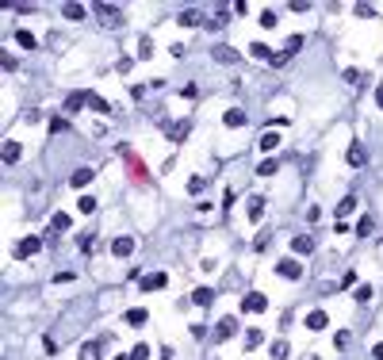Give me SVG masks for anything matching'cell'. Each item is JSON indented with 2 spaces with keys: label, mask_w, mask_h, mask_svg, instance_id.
Returning a JSON list of instances; mask_svg holds the SVG:
<instances>
[{
  "label": "cell",
  "mask_w": 383,
  "mask_h": 360,
  "mask_svg": "<svg viewBox=\"0 0 383 360\" xmlns=\"http://www.w3.org/2000/svg\"><path fill=\"white\" fill-rule=\"evenodd\" d=\"M261 214H264V199L253 196V199H249V223H261Z\"/></svg>",
  "instance_id": "obj_17"
},
{
  "label": "cell",
  "mask_w": 383,
  "mask_h": 360,
  "mask_svg": "<svg viewBox=\"0 0 383 360\" xmlns=\"http://www.w3.org/2000/svg\"><path fill=\"white\" fill-rule=\"evenodd\" d=\"M357 16H360V19H372L375 8H372V4H357Z\"/></svg>",
  "instance_id": "obj_38"
},
{
  "label": "cell",
  "mask_w": 383,
  "mask_h": 360,
  "mask_svg": "<svg viewBox=\"0 0 383 360\" xmlns=\"http://www.w3.org/2000/svg\"><path fill=\"white\" fill-rule=\"evenodd\" d=\"M357 234H360V238H368V234H372V219H368V214L357 223Z\"/></svg>",
  "instance_id": "obj_36"
},
{
  "label": "cell",
  "mask_w": 383,
  "mask_h": 360,
  "mask_svg": "<svg viewBox=\"0 0 383 360\" xmlns=\"http://www.w3.org/2000/svg\"><path fill=\"white\" fill-rule=\"evenodd\" d=\"M77 211H81V214H92V211H96V199H92V196H81Z\"/></svg>",
  "instance_id": "obj_34"
},
{
  "label": "cell",
  "mask_w": 383,
  "mask_h": 360,
  "mask_svg": "<svg viewBox=\"0 0 383 360\" xmlns=\"http://www.w3.org/2000/svg\"><path fill=\"white\" fill-rule=\"evenodd\" d=\"M192 303H196V307H211V303H215L211 287H196V292H192Z\"/></svg>",
  "instance_id": "obj_14"
},
{
  "label": "cell",
  "mask_w": 383,
  "mask_h": 360,
  "mask_svg": "<svg viewBox=\"0 0 383 360\" xmlns=\"http://www.w3.org/2000/svg\"><path fill=\"white\" fill-rule=\"evenodd\" d=\"M272 172H276V161H272V157H269V161H261V165H257V176H272Z\"/></svg>",
  "instance_id": "obj_35"
},
{
  "label": "cell",
  "mask_w": 383,
  "mask_h": 360,
  "mask_svg": "<svg viewBox=\"0 0 383 360\" xmlns=\"http://www.w3.org/2000/svg\"><path fill=\"white\" fill-rule=\"evenodd\" d=\"M287 356V341L280 337V341H272V360H284Z\"/></svg>",
  "instance_id": "obj_33"
},
{
  "label": "cell",
  "mask_w": 383,
  "mask_h": 360,
  "mask_svg": "<svg viewBox=\"0 0 383 360\" xmlns=\"http://www.w3.org/2000/svg\"><path fill=\"white\" fill-rule=\"evenodd\" d=\"M81 360H100V345H96V341L81 345Z\"/></svg>",
  "instance_id": "obj_25"
},
{
  "label": "cell",
  "mask_w": 383,
  "mask_h": 360,
  "mask_svg": "<svg viewBox=\"0 0 383 360\" xmlns=\"http://www.w3.org/2000/svg\"><path fill=\"white\" fill-rule=\"evenodd\" d=\"M375 103L383 107V85H375Z\"/></svg>",
  "instance_id": "obj_44"
},
{
  "label": "cell",
  "mask_w": 383,
  "mask_h": 360,
  "mask_svg": "<svg viewBox=\"0 0 383 360\" xmlns=\"http://www.w3.org/2000/svg\"><path fill=\"white\" fill-rule=\"evenodd\" d=\"M311 249H314V241L307 238V234H303V238H291V253H299V257H303V253H311Z\"/></svg>",
  "instance_id": "obj_20"
},
{
  "label": "cell",
  "mask_w": 383,
  "mask_h": 360,
  "mask_svg": "<svg viewBox=\"0 0 383 360\" xmlns=\"http://www.w3.org/2000/svg\"><path fill=\"white\" fill-rule=\"evenodd\" d=\"M261 341H264V334H261V330H249V334H245V349H257Z\"/></svg>",
  "instance_id": "obj_31"
},
{
  "label": "cell",
  "mask_w": 383,
  "mask_h": 360,
  "mask_svg": "<svg viewBox=\"0 0 383 360\" xmlns=\"http://www.w3.org/2000/svg\"><path fill=\"white\" fill-rule=\"evenodd\" d=\"M276 146H280V134H264L261 138V150H264V154H272Z\"/></svg>",
  "instance_id": "obj_32"
},
{
  "label": "cell",
  "mask_w": 383,
  "mask_h": 360,
  "mask_svg": "<svg viewBox=\"0 0 383 360\" xmlns=\"http://www.w3.org/2000/svg\"><path fill=\"white\" fill-rule=\"evenodd\" d=\"M61 16L73 19V23H81V19L88 16V8H85V4H77V0H69V4H61Z\"/></svg>",
  "instance_id": "obj_6"
},
{
  "label": "cell",
  "mask_w": 383,
  "mask_h": 360,
  "mask_svg": "<svg viewBox=\"0 0 383 360\" xmlns=\"http://www.w3.org/2000/svg\"><path fill=\"white\" fill-rule=\"evenodd\" d=\"M131 360H149V345H134V352H131Z\"/></svg>",
  "instance_id": "obj_37"
},
{
  "label": "cell",
  "mask_w": 383,
  "mask_h": 360,
  "mask_svg": "<svg viewBox=\"0 0 383 360\" xmlns=\"http://www.w3.org/2000/svg\"><path fill=\"white\" fill-rule=\"evenodd\" d=\"M222 123H226V127H245V112L242 107H230V112L222 115Z\"/></svg>",
  "instance_id": "obj_16"
},
{
  "label": "cell",
  "mask_w": 383,
  "mask_h": 360,
  "mask_svg": "<svg viewBox=\"0 0 383 360\" xmlns=\"http://www.w3.org/2000/svg\"><path fill=\"white\" fill-rule=\"evenodd\" d=\"M203 188H207V176H192L188 180V192H192V196H200Z\"/></svg>",
  "instance_id": "obj_29"
},
{
  "label": "cell",
  "mask_w": 383,
  "mask_h": 360,
  "mask_svg": "<svg viewBox=\"0 0 383 360\" xmlns=\"http://www.w3.org/2000/svg\"><path fill=\"white\" fill-rule=\"evenodd\" d=\"M16 43L23 46V50H39V39L27 31V27H19V31H16Z\"/></svg>",
  "instance_id": "obj_12"
},
{
  "label": "cell",
  "mask_w": 383,
  "mask_h": 360,
  "mask_svg": "<svg viewBox=\"0 0 383 360\" xmlns=\"http://www.w3.org/2000/svg\"><path fill=\"white\" fill-rule=\"evenodd\" d=\"M364 161H368V150L364 146H353V150H349V165H353V169H360Z\"/></svg>",
  "instance_id": "obj_18"
},
{
  "label": "cell",
  "mask_w": 383,
  "mask_h": 360,
  "mask_svg": "<svg viewBox=\"0 0 383 360\" xmlns=\"http://www.w3.org/2000/svg\"><path fill=\"white\" fill-rule=\"evenodd\" d=\"M188 130H192V123H176V127H169V138H173V142H184Z\"/></svg>",
  "instance_id": "obj_23"
},
{
  "label": "cell",
  "mask_w": 383,
  "mask_h": 360,
  "mask_svg": "<svg viewBox=\"0 0 383 360\" xmlns=\"http://www.w3.org/2000/svg\"><path fill=\"white\" fill-rule=\"evenodd\" d=\"M326 326H330L326 310H311V314H307V330H326Z\"/></svg>",
  "instance_id": "obj_11"
},
{
  "label": "cell",
  "mask_w": 383,
  "mask_h": 360,
  "mask_svg": "<svg viewBox=\"0 0 383 360\" xmlns=\"http://www.w3.org/2000/svg\"><path fill=\"white\" fill-rule=\"evenodd\" d=\"M50 230H54V234L69 230V214H54V219H50Z\"/></svg>",
  "instance_id": "obj_26"
},
{
  "label": "cell",
  "mask_w": 383,
  "mask_h": 360,
  "mask_svg": "<svg viewBox=\"0 0 383 360\" xmlns=\"http://www.w3.org/2000/svg\"><path fill=\"white\" fill-rule=\"evenodd\" d=\"M230 207H234V192L226 188V192H222V211H230Z\"/></svg>",
  "instance_id": "obj_43"
},
{
  "label": "cell",
  "mask_w": 383,
  "mask_h": 360,
  "mask_svg": "<svg viewBox=\"0 0 383 360\" xmlns=\"http://www.w3.org/2000/svg\"><path fill=\"white\" fill-rule=\"evenodd\" d=\"M372 356H375V360H383V345H375V349H372Z\"/></svg>",
  "instance_id": "obj_45"
},
{
  "label": "cell",
  "mask_w": 383,
  "mask_h": 360,
  "mask_svg": "<svg viewBox=\"0 0 383 360\" xmlns=\"http://www.w3.org/2000/svg\"><path fill=\"white\" fill-rule=\"evenodd\" d=\"M176 23H180V27H200V23H203V16H200V8H184Z\"/></svg>",
  "instance_id": "obj_9"
},
{
  "label": "cell",
  "mask_w": 383,
  "mask_h": 360,
  "mask_svg": "<svg viewBox=\"0 0 383 360\" xmlns=\"http://www.w3.org/2000/svg\"><path fill=\"white\" fill-rule=\"evenodd\" d=\"M92 245H96L92 234H85V238H81V253H92Z\"/></svg>",
  "instance_id": "obj_42"
},
{
  "label": "cell",
  "mask_w": 383,
  "mask_h": 360,
  "mask_svg": "<svg viewBox=\"0 0 383 360\" xmlns=\"http://www.w3.org/2000/svg\"><path fill=\"white\" fill-rule=\"evenodd\" d=\"M211 54H215V61H222V65H234V61H238V50H234V46H215Z\"/></svg>",
  "instance_id": "obj_8"
},
{
  "label": "cell",
  "mask_w": 383,
  "mask_h": 360,
  "mask_svg": "<svg viewBox=\"0 0 383 360\" xmlns=\"http://www.w3.org/2000/svg\"><path fill=\"white\" fill-rule=\"evenodd\" d=\"M138 58H154V39H149V34L138 39Z\"/></svg>",
  "instance_id": "obj_24"
},
{
  "label": "cell",
  "mask_w": 383,
  "mask_h": 360,
  "mask_svg": "<svg viewBox=\"0 0 383 360\" xmlns=\"http://www.w3.org/2000/svg\"><path fill=\"white\" fill-rule=\"evenodd\" d=\"M127 322H131V326H142V322H146V310H142V307L127 310Z\"/></svg>",
  "instance_id": "obj_30"
},
{
  "label": "cell",
  "mask_w": 383,
  "mask_h": 360,
  "mask_svg": "<svg viewBox=\"0 0 383 360\" xmlns=\"http://www.w3.org/2000/svg\"><path fill=\"white\" fill-rule=\"evenodd\" d=\"M142 292H161V287H165V283H169V276L165 272H149V276H142Z\"/></svg>",
  "instance_id": "obj_4"
},
{
  "label": "cell",
  "mask_w": 383,
  "mask_h": 360,
  "mask_svg": "<svg viewBox=\"0 0 383 360\" xmlns=\"http://www.w3.org/2000/svg\"><path fill=\"white\" fill-rule=\"evenodd\" d=\"M353 211H357V196H345L337 203V219H345V214H353Z\"/></svg>",
  "instance_id": "obj_21"
},
{
  "label": "cell",
  "mask_w": 383,
  "mask_h": 360,
  "mask_svg": "<svg viewBox=\"0 0 383 360\" xmlns=\"http://www.w3.org/2000/svg\"><path fill=\"white\" fill-rule=\"evenodd\" d=\"M353 283H357V272H353V268H349V272L341 276V287H353Z\"/></svg>",
  "instance_id": "obj_41"
},
{
  "label": "cell",
  "mask_w": 383,
  "mask_h": 360,
  "mask_svg": "<svg viewBox=\"0 0 383 360\" xmlns=\"http://www.w3.org/2000/svg\"><path fill=\"white\" fill-rule=\"evenodd\" d=\"M69 184H73V188H88V184H92V169H77L69 176Z\"/></svg>",
  "instance_id": "obj_15"
},
{
  "label": "cell",
  "mask_w": 383,
  "mask_h": 360,
  "mask_svg": "<svg viewBox=\"0 0 383 360\" xmlns=\"http://www.w3.org/2000/svg\"><path fill=\"white\" fill-rule=\"evenodd\" d=\"M368 299H372V287H368V283H364V287H357V303H368Z\"/></svg>",
  "instance_id": "obj_40"
},
{
  "label": "cell",
  "mask_w": 383,
  "mask_h": 360,
  "mask_svg": "<svg viewBox=\"0 0 383 360\" xmlns=\"http://www.w3.org/2000/svg\"><path fill=\"white\" fill-rule=\"evenodd\" d=\"M111 253H115V257H131V253H134V238H115L111 241Z\"/></svg>",
  "instance_id": "obj_7"
},
{
  "label": "cell",
  "mask_w": 383,
  "mask_h": 360,
  "mask_svg": "<svg viewBox=\"0 0 383 360\" xmlns=\"http://www.w3.org/2000/svg\"><path fill=\"white\" fill-rule=\"evenodd\" d=\"M19 154H23V150H19V142H4V165H16Z\"/></svg>",
  "instance_id": "obj_19"
},
{
  "label": "cell",
  "mask_w": 383,
  "mask_h": 360,
  "mask_svg": "<svg viewBox=\"0 0 383 360\" xmlns=\"http://www.w3.org/2000/svg\"><path fill=\"white\" fill-rule=\"evenodd\" d=\"M218 341H226V337H234L238 334V322H234V318H218Z\"/></svg>",
  "instance_id": "obj_10"
},
{
  "label": "cell",
  "mask_w": 383,
  "mask_h": 360,
  "mask_svg": "<svg viewBox=\"0 0 383 360\" xmlns=\"http://www.w3.org/2000/svg\"><path fill=\"white\" fill-rule=\"evenodd\" d=\"M88 107H92V112H100V115L111 112V107H107V100H100V96H92V92H88Z\"/></svg>",
  "instance_id": "obj_27"
},
{
  "label": "cell",
  "mask_w": 383,
  "mask_h": 360,
  "mask_svg": "<svg viewBox=\"0 0 383 360\" xmlns=\"http://www.w3.org/2000/svg\"><path fill=\"white\" fill-rule=\"evenodd\" d=\"M39 249H43V238H23V241H16V249H12V253L23 261V257H35Z\"/></svg>",
  "instance_id": "obj_2"
},
{
  "label": "cell",
  "mask_w": 383,
  "mask_h": 360,
  "mask_svg": "<svg viewBox=\"0 0 383 360\" xmlns=\"http://www.w3.org/2000/svg\"><path fill=\"white\" fill-rule=\"evenodd\" d=\"M85 103H88V96H85V92H73L69 100H65V115H77Z\"/></svg>",
  "instance_id": "obj_13"
},
{
  "label": "cell",
  "mask_w": 383,
  "mask_h": 360,
  "mask_svg": "<svg viewBox=\"0 0 383 360\" xmlns=\"http://www.w3.org/2000/svg\"><path fill=\"white\" fill-rule=\"evenodd\" d=\"M249 54H253V58H261V61H272V58H276V54H272L264 43H253V46H249Z\"/></svg>",
  "instance_id": "obj_22"
},
{
  "label": "cell",
  "mask_w": 383,
  "mask_h": 360,
  "mask_svg": "<svg viewBox=\"0 0 383 360\" xmlns=\"http://www.w3.org/2000/svg\"><path fill=\"white\" fill-rule=\"evenodd\" d=\"M242 310H257V314H261V310H269V299H264L261 292H249L242 299Z\"/></svg>",
  "instance_id": "obj_5"
},
{
  "label": "cell",
  "mask_w": 383,
  "mask_h": 360,
  "mask_svg": "<svg viewBox=\"0 0 383 360\" xmlns=\"http://www.w3.org/2000/svg\"><path fill=\"white\" fill-rule=\"evenodd\" d=\"M207 27H211V31H218V27H226V8H218L215 16L207 19Z\"/></svg>",
  "instance_id": "obj_28"
},
{
  "label": "cell",
  "mask_w": 383,
  "mask_h": 360,
  "mask_svg": "<svg viewBox=\"0 0 383 360\" xmlns=\"http://www.w3.org/2000/svg\"><path fill=\"white\" fill-rule=\"evenodd\" d=\"M92 16L100 19V27H119L123 23V12L115 4H92Z\"/></svg>",
  "instance_id": "obj_1"
},
{
  "label": "cell",
  "mask_w": 383,
  "mask_h": 360,
  "mask_svg": "<svg viewBox=\"0 0 383 360\" xmlns=\"http://www.w3.org/2000/svg\"><path fill=\"white\" fill-rule=\"evenodd\" d=\"M261 27H276V12H261Z\"/></svg>",
  "instance_id": "obj_39"
},
{
  "label": "cell",
  "mask_w": 383,
  "mask_h": 360,
  "mask_svg": "<svg viewBox=\"0 0 383 360\" xmlns=\"http://www.w3.org/2000/svg\"><path fill=\"white\" fill-rule=\"evenodd\" d=\"M115 360H131V356H115Z\"/></svg>",
  "instance_id": "obj_46"
},
{
  "label": "cell",
  "mask_w": 383,
  "mask_h": 360,
  "mask_svg": "<svg viewBox=\"0 0 383 360\" xmlns=\"http://www.w3.org/2000/svg\"><path fill=\"white\" fill-rule=\"evenodd\" d=\"M276 272L284 276V280H299V276H303V268H299V261H295V257H284V261L276 265Z\"/></svg>",
  "instance_id": "obj_3"
}]
</instances>
